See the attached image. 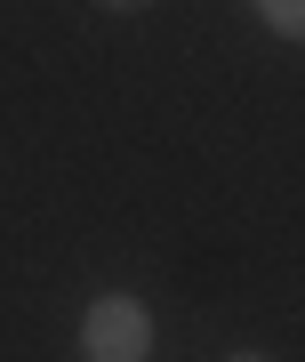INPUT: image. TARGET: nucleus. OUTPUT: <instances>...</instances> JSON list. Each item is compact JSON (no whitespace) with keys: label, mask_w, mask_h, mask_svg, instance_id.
<instances>
[{"label":"nucleus","mask_w":305,"mask_h":362,"mask_svg":"<svg viewBox=\"0 0 305 362\" xmlns=\"http://www.w3.org/2000/svg\"><path fill=\"white\" fill-rule=\"evenodd\" d=\"M80 346H89V362H145L152 354V322L137 298H97L89 322H80Z\"/></svg>","instance_id":"nucleus-1"},{"label":"nucleus","mask_w":305,"mask_h":362,"mask_svg":"<svg viewBox=\"0 0 305 362\" xmlns=\"http://www.w3.org/2000/svg\"><path fill=\"white\" fill-rule=\"evenodd\" d=\"M265 16H273L281 33H297V25H305V0H265Z\"/></svg>","instance_id":"nucleus-2"},{"label":"nucleus","mask_w":305,"mask_h":362,"mask_svg":"<svg viewBox=\"0 0 305 362\" xmlns=\"http://www.w3.org/2000/svg\"><path fill=\"white\" fill-rule=\"evenodd\" d=\"M233 362H257V354H233Z\"/></svg>","instance_id":"nucleus-3"}]
</instances>
